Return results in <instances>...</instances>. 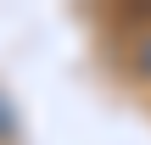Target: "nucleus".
<instances>
[{"instance_id": "nucleus-1", "label": "nucleus", "mask_w": 151, "mask_h": 145, "mask_svg": "<svg viewBox=\"0 0 151 145\" xmlns=\"http://www.w3.org/2000/svg\"><path fill=\"white\" fill-rule=\"evenodd\" d=\"M11 134V106H6V95H0V140Z\"/></svg>"}, {"instance_id": "nucleus-2", "label": "nucleus", "mask_w": 151, "mask_h": 145, "mask_svg": "<svg viewBox=\"0 0 151 145\" xmlns=\"http://www.w3.org/2000/svg\"><path fill=\"white\" fill-rule=\"evenodd\" d=\"M140 67H146V73H151V34H146V39H140Z\"/></svg>"}]
</instances>
